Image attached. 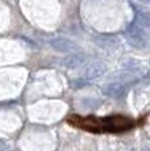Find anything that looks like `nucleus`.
Segmentation results:
<instances>
[{"mask_svg": "<svg viewBox=\"0 0 150 151\" xmlns=\"http://www.w3.org/2000/svg\"><path fill=\"white\" fill-rule=\"evenodd\" d=\"M67 122L75 127L87 130L91 133H121L132 129L134 121L125 116H109V117H95V116L73 114L67 118Z\"/></svg>", "mask_w": 150, "mask_h": 151, "instance_id": "1", "label": "nucleus"}]
</instances>
